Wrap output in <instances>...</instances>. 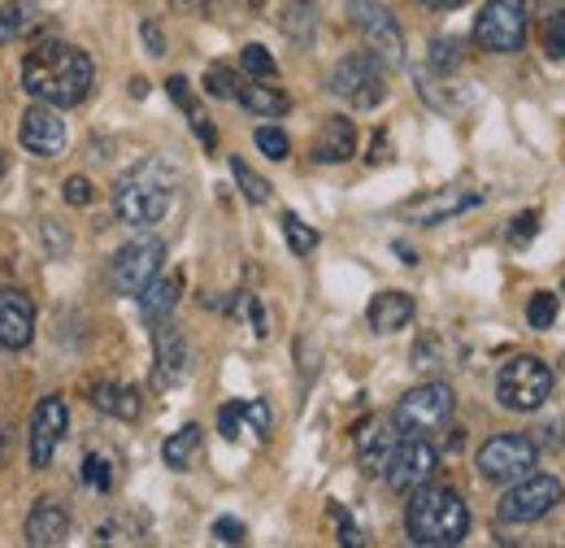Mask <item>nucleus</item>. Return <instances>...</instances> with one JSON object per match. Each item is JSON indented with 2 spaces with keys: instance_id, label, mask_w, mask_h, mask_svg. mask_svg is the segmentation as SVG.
<instances>
[{
  "instance_id": "12",
  "label": "nucleus",
  "mask_w": 565,
  "mask_h": 548,
  "mask_svg": "<svg viewBox=\"0 0 565 548\" xmlns=\"http://www.w3.org/2000/svg\"><path fill=\"white\" fill-rule=\"evenodd\" d=\"M66 426H71V410H66L62 397H44L35 405V418H31V471H49L53 466Z\"/></svg>"
},
{
  "instance_id": "37",
  "label": "nucleus",
  "mask_w": 565,
  "mask_h": 548,
  "mask_svg": "<svg viewBox=\"0 0 565 548\" xmlns=\"http://www.w3.org/2000/svg\"><path fill=\"white\" fill-rule=\"evenodd\" d=\"M217 431H222V440H239V431H244V405L239 401L217 410Z\"/></svg>"
},
{
  "instance_id": "41",
  "label": "nucleus",
  "mask_w": 565,
  "mask_h": 548,
  "mask_svg": "<svg viewBox=\"0 0 565 548\" xmlns=\"http://www.w3.org/2000/svg\"><path fill=\"white\" fill-rule=\"evenodd\" d=\"M166 92L174 96V105H179L183 114H192V109H196V101H192V92H188V78H183V74H170V78H166Z\"/></svg>"
},
{
  "instance_id": "45",
  "label": "nucleus",
  "mask_w": 565,
  "mask_h": 548,
  "mask_svg": "<svg viewBox=\"0 0 565 548\" xmlns=\"http://www.w3.org/2000/svg\"><path fill=\"white\" fill-rule=\"evenodd\" d=\"M140 35H143V44H148V53H152V57H161V53H166V35H161V27H157V22H143Z\"/></svg>"
},
{
  "instance_id": "39",
  "label": "nucleus",
  "mask_w": 565,
  "mask_h": 548,
  "mask_svg": "<svg viewBox=\"0 0 565 548\" xmlns=\"http://www.w3.org/2000/svg\"><path fill=\"white\" fill-rule=\"evenodd\" d=\"M66 205H74V209H83V205H92V197H96V188H92V179H83V175H71L66 179Z\"/></svg>"
},
{
  "instance_id": "47",
  "label": "nucleus",
  "mask_w": 565,
  "mask_h": 548,
  "mask_svg": "<svg viewBox=\"0 0 565 548\" xmlns=\"http://www.w3.org/2000/svg\"><path fill=\"white\" fill-rule=\"evenodd\" d=\"M426 9H452V4H461V0H423Z\"/></svg>"
},
{
  "instance_id": "25",
  "label": "nucleus",
  "mask_w": 565,
  "mask_h": 548,
  "mask_svg": "<svg viewBox=\"0 0 565 548\" xmlns=\"http://www.w3.org/2000/svg\"><path fill=\"white\" fill-rule=\"evenodd\" d=\"M196 449H201V426L188 422V426H179V431L161 444V462H166L170 471H188L192 457H196Z\"/></svg>"
},
{
  "instance_id": "13",
  "label": "nucleus",
  "mask_w": 565,
  "mask_h": 548,
  "mask_svg": "<svg viewBox=\"0 0 565 548\" xmlns=\"http://www.w3.org/2000/svg\"><path fill=\"white\" fill-rule=\"evenodd\" d=\"M22 148L26 152H35V157H62L66 152V118L53 109V105H31L26 114H22Z\"/></svg>"
},
{
  "instance_id": "8",
  "label": "nucleus",
  "mask_w": 565,
  "mask_h": 548,
  "mask_svg": "<svg viewBox=\"0 0 565 548\" xmlns=\"http://www.w3.org/2000/svg\"><path fill=\"white\" fill-rule=\"evenodd\" d=\"M435 471H439V453H435V444L426 440V435H405V440H396V449L387 453V462H383V479L392 492H414V487H423V483L435 479Z\"/></svg>"
},
{
  "instance_id": "26",
  "label": "nucleus",
  "mask_w": 565,
  "mask_h": 548,
  "mask_svg": "<svg viewBox=\"0 0 565 548\" xmlns=\"http://www.w3.org/2000/svg\"><path fill=\"white\" fill-rule=\"evenodd\" d=\"M282 27H287V35H291L296 44H309V40H313V4H309V0H291Z\"/></svg>"
},
{
  "instance_id": "6",
  "label": "nucleus",
  "mask_w": 565,
  "mask_h": 548,
  "mask_svg": "<svg viewBox=\"0 0 565 548\" xmlns=\"http://www.w3.org/2000/svg\"><path fill=\"white\" fill-rule=\"evenodd\" d=\"M562 500H565L562 479L531 471V475L509 483V492L500 496V523H540V518L553 514Z\"/></svg>"
},
{
  "instance_id": "16",
  "label": "nucleus",
  "mask_w": 565,
  "mask_h": 548,
  "mask_svg": "<svg viewBox=\"0 0 565 548\" xmlns=\"http://www.w3.org/2000/svg\"><path fill=\"white\" fill-rule=\"evenodd\" d=\"M152 348H157L152 383H157V388L183 383V375H188V340H183V331H179L170 318H161V323L152 327Z\"/></svg>"
},
{
  "instance_id": "14",
  "label": "nucleus",
  "mask_w": 565,
  "mask_h": 548,
  "mask_svg": "<svg viewBox=\"0 0 565 548\" xmlns=\"http://www.w3.org/2000/svg\"><path fill=\"white\" fill-rule=\"evenodd\" d=\"M475 205H483V192H475V188H439V192H426L418 201H409L405 205V222L435 226V222H448V218H457V213H466V209Z\"/></svg>"
},
{
  "instance_id": "38",
  "label": "nucleus",
  "mask_w": 565,
  "mask_h": 548,
  "mask_svg": "<svg viewBox=\"0 0 565 548\" xmlns=\"http://www.w3.org/2000/svg\"><path fill=\"white\" fill-rule=\"evenodd\" d=\"M535 231H540V213H535V209H526V213H518V218H513L509 240L522 249V244H531V240H535Z\"/></svg>"
},
{
  "instance_id": "33",
  "label": "nucleus",
  "mask_w": 565,
  "mask_h": 548,
  "mask_svg": "<svg viewBox=\"0 0 565 548\" xmlns=\"http://www.w3.org/2000/svg\"><path fill=\"white\" fill-rule=\"evenodd\" d=\"M83 483H87V487H96V492H109V483H114V471H109V462H105L100 453L83 457Z\"/></svg>"
},
{
  "instance_id": "5",
  "label": "nucleus",
  "mask_w": 565,
  "mask_h": 548,
  "mask_svg": "<svg viewBox=\"0 0 565 548\" xmlns=\"http://www.w3.org/2000/svg\"><path fill=\"white\" fill-rule=\"evenodd\" d=\"M452 410H457V397H452L448 383H418L414 392L401 397L392 422H396L401 435H430V431L452 422Z\"/></svg>"
},
{
  "instance_id": "11",
  "label": "nucleus",
  "mask_w": 565,
  "mask_h": 548,
  "mask_svg": "<svg viewBox=\"0 0 565 548\" xmlns=\"http://www.w3.org/2000/svg\"><path fill=\"white\" fill-rule=\"evenodd\" d=\"M331 92L344 96L353 109H374V105L383 101V92H387L379 57H374V53H353V57H344L340 66L331 70Z\"/></svg>"
},
{
  "instance_id": "50",
  "label": "nucleus",
  "mask_w": 565,
  "mask_h": 548,
  "mask_svg": "<svg viewBox=\"0 0 565 548\" xmlns=\"http://www.w3.org/2000/svg\"><path fill=\"white\" fill-rule=\"evenodd\" d=\"M562 292H565V287H562Z\"/></svg>"
},
{
  "instance_id": "32",
  "label": "nucleus",
  "mask_w": 565,
  "mask_h": 548,
  "mask_svg": "<svg viewBox=\"0 0 565 548\" xmlns=\"http://www.w3.org/2000/svg\"><path fill=\"white\" fill-rule=\"evenodd\" d=\"M239 62H244V70H248L253 78H275V70H279L275 66V57H270L262 44H248V49L239 53Z\"/></svg>"
},
{
  "instance_id": "17",
  "label": "nucleus",
  "mask_w": 565,
  "mask_h": 548,
  "mask_svg": "<svg viewBox=\"0 0 565 548\" xmlns=\"http://www.w3.org/2000/svg\"><path fill=\"white\" fill-rule=\"evenodd\" d=\"M35 336V305L18 287H0V348L18 352Z\"/></svg>"
},
{
  "instance_id": "9",
  "label": "nucleus",
  "mask_w": 565,
  "mask_h": 548,
  "mask_svg": "<svg viewBox=\"0 0 565 548\" xmlns=\"http://www.w3.org/2000/svg\"><path fill=\"white\" fill-rule=\"evenodd\" d=\"M475 40L488 53H518L526 44V0H488L475 22Z\"/></svg>"
},
{
  "instance_id": "15",
  "label": "nucleus",
  "mask_w": 565,
  "mask_h": 548,
  "mask_svg": "<svg viewBox=\"0 0 565 548\" xmlns=\"http://www.w3.org/2000/svg\"><path fill=\"white\" fill-rule=\"evenodd\" d=\"M356 27L365 31L374 57H383V62H401V57H405L401 27H396V18H392L383 4H374V0H356Z\"/></svg>"
},
{
  "instance_id": "46",
  "label": "nucleus",
  "mask_w": 565,
  "mask_h": 548,
  "mask_svg": "<svg viewBox=\"0 0 565 548\" xmlns=\"http://www.w3.org/2000/svg\"><path fill=\"white\" fill-rule=\"evenodd\" d=\"M210 0H174V9H183V13H196V9H205Z\"/></svg>"
},
{
  "instance_id": "29",
  "label": "nucleus",
  "mask_w": 565,
  "mask_h": 548,
  "mask_svg": "<svg viewBox=\"0 0 565 548\" xmlns=\"http://www.w3.org/2000/svg\"><path fill=\"white\" fill-rule=\"evenodd\" d=\"M26 22H31V4H26V0H13V4H4V9H0V44L18 40V35L26 31Z\"/></svg>"
},
{
  "instance_id": "24",
  "label": "nucleus",
  "mask_w": 565,
  "mask_h": 548,
  "mask_svg": "<svg viewBox=\"0 0 565 548\" xmlns=\"http://www.w3.org/2000/svg\"><path fill=\"white\" fill-rule=\"evenodd\" d=\"M235 101H239L248 114H257V118H282V114L291 109V101L282 96L279 87H270V83H239Z\"/></svg>"
},
{
  "instance_id": "10",
  "label": "nucleus",
  "mask_w": 565,
  "mask_h": 548,
  "mask_svg": "<svg viewBox=\"0 0 565 548\" xmlns=\"http://www.w3.org/2000/svg\"><path fill=\"white\" fill-rule=\"evenodd\" d=\"M161 266H166V244H161V240L143 235V240L122 244V249L114 253V266H109L114 292H122V296H140L143 287L161 274Z\"/></svg>"
},
{
  "instance_id": "19",
  "label": "nucleus",
  "mask_w": 565,
  "mask_h": 548,
  "mask_svg": "<svg viewBox=\"0 0 565 548\" xmlns=\"http://www.w3.org/2000/svg\"><path fill=\"white\" fill-rule=\"evenodd\" d=\"M365 318H370V327H374L379 336H392V331H401V327L414 323V296H409V292H379V296L370 301Z\"/></svg>"
},
{
  "instance_id": "3",
  "label": "nucleus",
  "mask_w": 565,
  "mask_h": 548,
  "mask_svg": "<svg viewBox=\"0 0 565 548\" xmlns=\"http://www.w3.org/2000/svg\"><path fill=\"white\" fill-rule=\"evenodd\" d=\"M174 205V170L157 157L136 161L118 183H114V209L131 226H152Z\"/></svg>"
},
{
  "instance_id": "22",
  "label": "nucleus",
  "mask_w": 565,
  "mask_h": 548,
  "mask_svg": "<svg viewBox=\"0 0 565 548\" xmlns=\"http://www.w3.org/2000/svg\"><path fill=\"white\" fill-rule=\"evenodd\" d=\"M179 296H183V274H157V278L140 292L143 318H148V323L170 318V309L179 305Z\"/></svg>"
},
{
  "instance_id": "18",
  "label": "nucleus",
  "mask_w": 565,
  "mask_h": 548,
  "mask_svg": "<svg viewBox=\"0 0 565 548\" xmlns=\"http://www.w3.org/2000/svg\"><path fill=\"white\" fill-rule=\"evenodd\" d=\"M71 536V514L53 500V496H40L35 509L26 514V545L31 548H53Z\"/></svg>"
},
{
  "instance_id": "42",
  "label": "nucleus",
  "mask_w": 565,
  "mask_h": 548,
  "mask_svg": "<svg viewBox=\"0 0 565 548\" xmlns=\"http://www.w3.org/2000/svg\"><path fill=\"white\" fill-rule=\"evenodd\" d=\"M213 536H217L222 545H244V536H248V531H244V523H239V518H217V523H213Z\"/></svg>"
},
{
  "instance_id": "4",
  "label": "nucleus",
  "mask_w": 565,
  "mask_h": 548,
  "mask_svg": "<svg viewBox=\"0 0 565 548\" xmlns=\"http://www.w3.org/2000/svg\"><path fill=\"white\" fill-rule=\"evenodd\" d=\"M553 397V366L540 361V357H509L495 375V401L513 413H535L548 405Z\"/></svg>"
},
{
  "instance_id": "40",
  "label": "nucleus",
  "mask_w": 565,
  "mask_h": 548,
  "mask_svg": "<svg viewBox=\"0 0 565 548\" xmlns=\"http://www.w3.org/2000/svg\"><path fill=\"white\" fill-rule=\"evenodd\" d=\"M40 235H44V249H49L53 257H66V253H71V235H66L57 222H44Z\"/></svg>"
},
{
  "instance_id": "48",
  "label": "nucleus",
  "mask_w": 565,
  "mask_h": 548,
  "mask_svg": "<svg viewBox=\"0 0 565 548\" xmlns=\"http://www.w3.org/2000/svg\"><path fill=\"white\" fill-rule=\"evenodd\" d=\"M148 92V78H131V96H143Z\"/></svg>"
},
{
  "instance_id": "2",
  "label": "nucleus",
  "mask_w": 565,
  "mask_h": 548,
  "mask_svg": "<svg viewBox=\"0 0 565 548\" xmlns=\"http://www.w3.org/2000/svg\"><path fill=\"white\" fill-rule=\"evenodd\" d=\"M405 531L423 548H452L470 536V509L466 500L444 487V483H423L409 492L405 505Z\"/></svg>"
},
{
  "instance_id": "36",
  "label": "nucleus",
  "mask_w": 565,
  "mask_h": 548,
  "mask_svg": "<svg viewBox=\"0 0 565 548\" xmlns=\"http://www.w3.org/2000/svg\"><path fill=\"white\" fill-rule=\"evenodd\" d=\"M205 92H210V96H226V101H235V92H239V78H235L231 70L213 66L210 74H205Z\"/></svg>"
},
{
  "instance_id": "30",
  "label": "nucleus",
  "mask_w": 565,
  "mask_h": 548,
  "mask_svg": "<svg viewBox=\"0 0 565 548\" xmlns=\"http://www.w3.org/2000/svg\"><path fill=\"white\" fill-rule=\"evenodd\" d=\"M526 323H531L535 331H548V327L557 323V296H553V292H535L531 305H526Z\"/></svg>"
},
{
  "instance_id": "27",
  "label": "nucleus",
  "mask_w": 565,
  "mask_h": 548,
  "mask_svg": "<svg viewBox=\"0 0 565 548\" xmlns=\"http://www.w3.org/2000/svg\"><path fill=\"white\" fill-rule=\"evenodd\" d=\"M231 175H235L239 192H244V197H248L253 205H266V201H270V183H266L262 175H253V170H248V166H244L239 157H231Z\"/></svg>"
},
{
  "instance_id": "44",
  "label": "nucleus",
  "mask_w": 565,
  "mask_h": 548,
  "mask_svg": "<svg viewBox=\"0 0 565 548\" xmlns=\"http://www.w3.org/2000/svg\"><path fill=\"white\" fill-rule=\"evenodd\" d=\"M331 518L340 523V545H361V531L353 527V518L340 509V505H331Z\"/></svg>"
},
{
  "instance_id": "21",
  "label": "nucleus",
  "mask_w": 565,
  "mask_h": 548,
  "mask_svg": "<svg viewBox=\"0 0 565 548\" xmlns=\"http://www.w3.org/2000/svg\"><path fill=\"white\" fill-rule=\"evenodd\" d=\"M396 440H401V431H392L387 422H365V426L356 431V457H361V471L379 475L383 462H387V453L396 449Z\"/></svg>"
},
{
  "instance_id": "28",
  "label": "nucleus",
  "mask_w": 565,
  "mask_h": 548,
  "mask_svg": "<svg viewBox=\"0 0 565 548\" xmlns=\"http://www.w3.org/2000/svg\"><path fill=\"white\" fill-rule=\"evenodd\" d=\"M282 235H287V244H291V253H296V257H309V253L318 249V231H313V226H305L296 213H282Z\"/></svg>"
},
{
  "instance_id": "1",
  "label": "nucleus",
  "mask_w": 565,
  "mask_h": 548,
  "mask_svg": "<svg viewBox=\"0 0 565 548\" xmlns=\"http://www.w3.org/2000/svg\"><path fill=\"white\" fill-rule=\"evenodd\" d=\"M96 66L83 49H74L66 40H40L26 57H22V92L53 105V109H74L92 96Z\"/></svg>"
},
{
  "instance_id": "23",
  "label": "nucleus",
  "mask_w": 565,
  "mask_h": 548,
  "mask_svg": "<svg viewBox=\"0 0 565 548\" xmlns=\"http://www.w3.org/2000/svg\"><path fill=\"white\" fill-rule=\"evenodd\" d=\"M87 401L100 413H109V418H122V422H136L140 418V392L136 388H122V383H96Z\"/></svg>"
},
{
  "instance_id": "31",
  "label": "nucleus",
  "mask_w": 565,
  "mask_h": 548,
  "mask_svg": "<svg viewBox=\"0 0 565 548\" xmlns=\"http://www.w3.org/2000/svg\"><path fill=\"white\" fill-rule=\"evenodd\" d=\"M257 148L270 157V161H287V152H291V139L282 136L279 127H257Z\"/></svg>"
},
{
  "instance_id": "43",
  "label": "nucleus",
  "mask_w": 565,
  "mask_h": 548,
  "mask_svg": "<svg viewBox=\"0 0 565 548\" xmlns=\"http://www.w3.org/2000/svg\"><path fill=\"white\" fill-rule=\"evenodd\" d=\"M244 422H253V431L266 435V431H270V410H266V401H248V405H244Z\"/></svg>"
},
{
  "instance_id": "7",
  "label": "nucleus",
  "mask_w": 565,
  "mask_h": 548,
  "mask_svg": "<svg viewBox=\"0 0 565 548\" xmlns=\"http://www.w3.org/2000/svg\"><path fill=\"white\" fill-rule=\"evenodd\" d=\"M540 462V449L531 435H492L483 449H479V475L488 483L509 487L513 479L531 475Z\"/></svg>"
},
{
  "instance_id": "20",
  "label": "nucleus",
  "mask_w": 565,
  "mask_h": 548,
  "mask_svg": "<svg viewBox=\"0 0 565 548\" xmlns=\"http://www.w3.org/2000/svg\"><path fill=\"white\" fill-rule=\"evenodd\" d=\"M353 152H356V127L349 118H331L318 131V139H313V161H322V166H340Z\"/></svg>"
},
{
  "instance_id": "35",
  "label": "nucleus",
  "mask_w": 565,
  "mask_h": 548,
  "mask_svg": "<svg viewBox=\"0 0 565 548\" xmlns=\"http://www.w3.org/2000/svg\"><path fill=\"white\" fill-rule=\"evenodd\" d=\"M457 62H461V44L457 40H435L430 44V66L439 70V74H448Z\"/></svg>"
},
{
  "instance_id": "49",
  "label": "nucleus",
  "mask_w": 565,
  "mask_h": 548,
  "mask_svg": "<svg viewBox=\"0 0 565 548\" xmlns=\"http://www.w3.org/2000/svg\"><path fill=\"white\" fill-rule=\"evenodd\" d=\"M0 175H4V152H0Z\"/></svg>"
},
{
  "instance_id": "34",
  "label": "nucleus",
  "mask_w": 565,
  "mask_h": 548,
  "mask_svg": "<svg viewBox=\"0 0 565 548\" xmlns=\"http://www.w3.org/2000/svg\"><path fill=\"white\" fill-rule=\"evenodd\" d=\"M544 53L548 57H565V13H553L548 22H544Z\"/></svg>"
}]
</instances>
